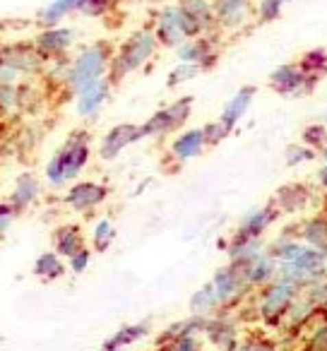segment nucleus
I'll return each mask as SVG.
<instances>
[{
    "label": "nucleus",
    "mask_w": 327,
    "mask_h": 351,
    "mask_svg": "<svg viewBox=\"0 0 327 351\" xmlns=\"http://www.w3.org/2000/svg\"><path fill=\"white\" fill-rule=\"evenodd\" d=\"M229 351H248V349H245V344H243V341H241V344H236L234 349H229Z\"/></svg>",
    "instance_id": "nucleus-46"
},
{
    "label": "nucleus",
    "mask_w": 327,
    "mask_h": 351,
    "mask_svg": "<svg viewBox=\"0 0 327 351\" xmlns=\"http://www.w3.org/2000/svg\"><path fill=\"white\" fill-rule=\"evenodd\" d=\"M193 113V97L176 99L173 104H169L167 108L156 111L152 118H147V123L140 125L142 137H161L169 132L178 130L181 125H186V121Z\"/></svg>",
    "instance_id": "nucleus-7"
},
{
    "label": "nucleus",
    "mask_w": 327,
    "mask_h": 351,
    "mask_svg": "<svg viewBox=\"0 0 327 351\" xmlns=\"http://www.w3.org/2000/svg\"><path fill=\"white\" fill-rule=\"evenodd\" d=\"M317 156L315 149H311L308 145H303V142H296V145H289L287 152H284V161H287V166H301V164H308V161H313Z\"/></svg>",
    "instance_id": "nucleus-38"
},
{
    "label": "nucleus",
    "mask_w": 327,
    "mask_h": 351,
    "mask_svg": "<svg viewBox=\"0 0 327 351\" xmlns=\"http://www.w3.org/2000/svg\"><path fill=\"white\" fill-rule=\"evenodd\" d=\"M205 147H207V140H205L202 128H191V130L181 132V135L171 142V156L183 164V161H191V159H195V156H200Z\"/></svg>",
    "instance_id": "nucleus-23"
},
{
    "label": "nucleus",
    "mask_w": 327,
    "mask_h": 351,
    "mask_svg": "<svg viewBox=\"0 0 327 351\" xmlns=\"http://www.w3.org/2000/svg\"><path fill=\"white\" fill-rule=\"evenodd\" d=\"M116 0H82V12H87V15H104V12L108 10V8L113 5Z\"/></svg>",
    "instance_id": "nucleus-43"
},
{
    "label": "nucleus",
    "mask_w": 327,
    "mask_h": 351,
    "mask_svg": "<svg viewBox=\"0 0 327 351\" xmlns=\"http://www.w3.org/2000/svg\"><path fill=\"white\" fill-rule=\"evenodd\" d=\"M34 274H36V277H41V279H46V282L63 277L65 265H63V260H60V255L56 253V250H53V253L39 255V258H36V263H34Z\"/></svg>",
    "instance_id": "nucleus-32"
},
{
    "label": "nucleus",
    "mask_w": 327,
    "mask_h": 351,
    "mask_svg": "<svg viewBox=\"0 0 327 351\" xmlns=\"http://www.w3.org/2000/svg\"><path fill=\"white\" fill-rule=\"evenodd\" d=\"M89 154H92L89 132L75 130L46 166V178H49L51 186H65V183L75 181L84 171V166L89 164Z\"/></svg>",
    "instance_id": "nucleus-1"
},
{
    "label": "nucleus",
    "mask_w": 327,
    "mask_h": 351,
    "mask_svg": "<svg viewBox=\"0 0 327 351\" xmlns=\"http://www.w3.org/2000/svg\"><path fill=\"white\" fill-rule=\"evenodd\" d=\"M289 0H258V8H255V15H258L260 25H269V22H277L284 12V5Z\"/></svg>",
    "instance_id": "nucleus-36"
},
{
    "label": "nucleus",
    "mask_w": 327,
    "mask_h": 351,
    "mask_svg": "<svg viewBox=\"0 0 327 351\" xmlns=\"http://www.w3.org/2000/svg\"><path fill=\"white\" fill-rule=\"evenodd\" d=\"M0 63L5 65V68L12 70H39L44 65V56L36 51V46H12V49H5V56L0 58Z\"/></svg>",
    "instance_id": "nucleus-25"
},
{
    "label": "nucleus",
    "mask_w": 327,
    "mask_h": 351,
    "mask_svg": "<svg viewBox=\"0 0 327 351\" xmlns=\"http://www.w3.org/2000/svg\"><path fill=\"white\" fill-rule=\"evenodd\" d=\"M121 351H125V349H121Z\"/></svg>",
    "instance_id": "nucleus-47"
},
{
    "label": "nucleus",
    "mask_w": 327,
    "mask_h": 351,
    "mask_svg": "<svg viewBox=\"0 0 327 351\" xmlns=\"http://www.w3.org/2000/svg\"><path fill=\"white\" fill-rule=\"evenodd\" d=\"M113 241H116V226L108 219L97 221V226H94V231H92V248L97 250V253H104V250L111 248Z\"/></svg>",
    "instance_id": "nucleus-35"
},
{
    "label": "nucleus",
    "mask_w": 327,
    "mask_h": 351,
    "mask_svg": "<svg viewBox=\"0 0 327 351\" xmlns=\"http://www.w3.org/2000/svg\"><path fill=\"white\" fill-rule=\"evenodd\" d=\"M298 293L301 291H298L296 287H291V284L272 282L269 287L258 291V298H255V315L260 317V322H263L265 327L279 330Z\"/></svg>",
    "instance_id": "nucleus-4"
},
{
    "label": "nucleus",
    "mask_w": 327,
    "mask_h": 351,
    "mask_svg": "<svg viewBox=\"0 0 327 351\" xmlns=\"http://www.w3.org/2000/svg\"><path fill=\"white\" fill-rule=\"evenodd\" d=\"M269 87H272L274 94L284 99H301L306 94H311L313 84L308 80V75L301 70V65L296 63H282L269 73Z\"/></svg>",
    "instance_id": "nucleus-8"
},
{
    "label": "nucleus",
    "mask_w": 327,
    "mask_h": 351,
    "mask_svg": "<svg viewBox=\"0 0 327 351\" xmlns=\"http://www.w3.org/2000/svg\"><path fill=\"white\" fill-rule=\"evenodd\" d=\"M149 332V322H137V325H125L121 330H116L106 341L101 344V351H121V349H128L130 344H135L137 339Z\"/></svg>",
    "instance_id": "nucleus-28"
},
{
    "label": "nucleus",
    "mask_w": 327,
    "mask_h": 351,
    "mask_svg": "<svg viewBox=\"0 0 327 351\" xmlns=\"http://www.w3.org/2000/svg\"><path fill=\"white\" fill-rule=\"evenodd\" d=\"M159 49V41L154 36V29H137L118 46V51L113 53L111 70H108V80L118 82V80L128 77L130 73L140 70L152 56Z\"/></svg>",
    "instance_id": "nucleus-3"
},
{
    "label": "nucleus",
    "mask_w": 327,
    "mask_h": 351,
    "mask_svg": "<svg viewBox=\"0 0 327 351\" xmlns=\"http://www.w3.org/2000/svg\"><path fill=\"white\" fill-rule=\"evenodd\" d=\"M202 132H205V140H207V147H215V145H219V142H224L226 137L231 135V130L224 125V123L217 118V121H212V123H207L205 128H202Z\"/></svg>",
    "instance_id": "nucleus-41"
},
{
    "label": "nucleus",
    "mask_w": 327,
    "mask_h": 351,
    "mask_svg": "<svg viewBox=\"0 0 327 351\" xmlns=\"http://www.w3.org/2000/svg\"><path fill=\"white\" fill-rule=\"evenodd\" d=\"M169 349H171V351H202V344L197 341L195 335H191V337H183V339H178L176 344H171Z\"/></svg>",
    "instance_id": "nucleus-44"
},
{
    "label": "nucleus",
    "mask_w": 327,
    "mask_h": 351,
    "mask_svg": "<svg viewBox=\"0 0 327 351\" xmlns=\"http://www.w3.org/2000/svg\"><path fill=\"white\" fill-rule=\"evenodd\" d=\"M301 293L308 298V301L313 303V308H315L317 313L327 311V277H322V279H315V282H311L306 289H303Z\"/></svg>",
    "instance_id": "nucleus-37"
},
{
    "label": "nucleus",
    "mask_w": 327,
    "mask_h": 351,
    "mask_svg": "<svg viewBox=\"0 0 327 351\" xmlns=\"http://www.w3.org/2000/svg\"><path fill=\"white\" fill-rule=\"evenodd\" d=\"M298 65L301 70L308 75L313 87H317L322 77L327 75V51L325 49H311L298 58Z\"/></svg>",
    "instance_id": "nucleus-30"
},
{
    "label": "nucleus",
    "mask_w": 327,
    "mask_h": 351,
    "mask_svg": "<svg viewBox=\"0 0 327 351\" xmlns=\"http://www.w3.org/2000/svg\"><path fill=\"white\" fill-rule=\"evenodd\" d=\"M82 10V0H53L44 12H41V22L49 27H53L56 22H60L63 17H68L70 12Z\"/></svg>",
    "instance_id": "nucleus-33"
},
{
    "label": "nucleus",
    "mask_w": 327,
    "mask_h": 351,
    "mask_svg": "<svg viewBox=\"0 0 327 351\" xmlns=\"http://www.w3.org/2000/svg\"><path fill=\"white\" fill-rule=\"evenodd\" d=\"M89 263H92V250H89V248H82L80 253H75L73 258L68 260L70 269H73L75 274H82L84 269L89 267Z\"/></svg>",
    "instance_id": "nucleus-42"
},
{
    "label": "nucleus",
    "mask_w": 327,
    "mask_h": 351,
    "mask_svg": "<svg viewBox=\"0 0 327 351\" xmlns=\"http://www.w3.org/2000/svg\"><path fill=\"white\" fill-rule=\"evenodd\" d=\"M317 183L327 191V161H322V166L317 169Z\"/></svg>",
    "instance_id": "nucleus-45"
},
{
    "label": "nucleus",
    "mask_w": 327,
    "mask_h": 351,
    "mask_svg": "<svg viewBox=\"0 0 327 351\" xmlns=\"http://www.w3.org/2000/svg\"><path fill=\"white\" fill-rule=\"evenodd\" d=\"M111 60H113V51L106 41H97V44L82 49L77 58L73 60V65L68 68V75H65L68 89L77 97L82 89H87L97 80L108 77L106 73L111 70Z\"/></svg>",
    "instance_id": "nucleus-2"
},
{
    "label": "nucleus",
    "mask_w": 327,
    "mask_h": 351,
    "mask_svg": "<svg viewBox=\"0 0 327 351\" xmlns=\"http://www.w3.org/2000/svg\"><path fill=\"white\" fill-rule=\"evenodd\" d=\"M303 245L306 243H303L296 234H291V231H282V234H277L272 241H267V253L272 255L277 263H291V260L301 253Z\"/></svg>",
    "instance_id": "nucleus-27"
},
{
    "label": "nucleus",
    "mask_w": 327,
    "mask_h": 351,
    "mask_svg": "<svg viewBox=\"0 0 327 351\" xmlns=\"http://www.w3.org/2000/svg\"><path fill=\"white\" fill-rule=\"evenodd\" d=\"M315 315H317V311L313 308V303L308 301L303 293H298L296 301H293L291 308H289L287 317H284V322H282L279 330H282L289 339H296V337H301L303 332L308 330V325L315 320Z\"/></svg>",
    "instance_id": "nucleus-15"
},
{
    "label": "nucleus",
    "mask_w": 327,
    "mask_h": 351,
    "mask_svg": "<svg viewBox=\"0 0 327 351\" xmlns=\"http://www.w3.org/2000/svg\"><path fill=\"white\" fill-rule=\"evenodd\" d=\"M217 15V25L224 32H239L255 15L253 0H212Z\"/></svg>",
    "instance_id": "nucleus-10"
},
{
    "label": "nucleus",
    "mask_w": 327,
    "mask_h": 351,
    "mask_svg": "<svg viewBox=\"0 0 327 351\" xmlns=\"http://www.w3.org/2000/svg\"><path fill=\"white\" fill-rule=\"evenodd\" d=\"M142 140L140 125H132V123H121V125H113L106 135L101 137V145H99V156L106 161L116 159L128 145Z\"/></svg>",
    "instance_id": "nucleus-13"
},
{
    "label": "nucleus",
    "mask_w": 327,
    "mask_h": 351,
    "mask_svg": "<svg viewBox=\"0 0 327 351\" xmlns=\"http://www.w3.org/2000/svg\"><path fill=\"white\" fill-rule=\"evenodd\" d=\"M106 195H108L106 186L94 183V181H82V183H75V186L68 191L65 205H70L77 212H92L106 200Z\"/></svg>",
    "instance_id": "nucleus-14"
},
{
    "label": "nucleus",
    "mask_w": 327,
    "mask_h": 351,
    "mask_svg": "<svg viewBox=\"0 0 327 351\" xmlns=\"http://www.w3.org/2000/svg\"><path fill=\"white\" fill-rule=\"evenodd\" d=\"M202 335L210 339L212 346H217V351H229L234 349L236 344H241V330L236 317H231L226 311L215 313V315L207 317V327Z\"/></svg>",
    "instance_id": "nucleus-9"
},
{
    "label": "nucleus",
    "mask_w": 327,
    "mask_h": 351,
    "mask_svg": "<svg viewBox=\"0 0 327 351\" xmlns=\"http://www.w3.org/2000/svg\"><path fill=\"white\" fill-rule=\"evenodd\" d=\"M75 44V32L65 29V27H51V29L41 32L36 36V51L44 58H56L70 51V46Z\"/></svg>",
    "instance_id": "nucleus-19"
},
{
    "label": "nucleus",
    "mask_w": 327,
    "mask_h": 351,
    "mask_svg": "<svg viewBox=\"0 0 327 351\" xmlns=\"http://www.w3.org/2000/svg\"><path fill=\"white\" fill-rule=\"evenodd\" d=\"M301 142L311 147V149H315L317 156H320L327 149V125H322V123L306 125V130L301 132Z\"/></svg>",
    "instance_id": "nucleus-34"
},
{
    "label": "nucleus",
    "mask_w": 327,
    "mask_h": 351,
    "mask_svg": "<svg viewBox=\"0 0 327 351\" xmlns=\"http://www.w3.org/2000/svg\"><path fill=\"white\" fill-rule=\"evenodd\" d=\"M191 313L193 315H202V317H210V315H215V313H221L219 296H217L215 287H212L210 282H207L205 287H200L191 296Z\"/></svg>",
    "instance_id": "nucleus-29"
},
{
    "label": "nucleus",
    "mask_w": 327,
    "mask_h": 351,
    "mask_svg": "<svg viewBox=\"0 0 327 351\" xmlns=\"http://www.w3.org/2000/svg\"><path fill=\"white\" fill-rule=\"evenodd\" d=\"M111 80L108 77H101L97 80L94 84H89L87 89L77 94V113L82 118H89L99 111V108L106 104V99L111 97Z\"/></svg>",
    "instance_id": "nucleus-22"
},
{
    "label": "nucleus",
    "mask_w": 327,
    "mask_h": 351,
    "mask_svg": "<svg viewBox=\"0 0 327 351\" xmlns=\"http://www.w3.org/2000/svg\"><path fill=\"white\" fill-rule=\"evenodd\" d=\"M277 217H279V210L272 202H269V205H260L241 217L234 234L245 236V239H265V234H267L269 226L277 221Z\"/></svg>",
    "instance_id": "nucleus-12"
},
{
    "label": "nucleus",
    "mask_w": 327,
    "mask_h": 351,
    "mask_svg": "<svg viewBox=\"0 0 327 351\" xmlns=\"http://www.w3.org/2000/svg\"><path fill=\"white\" fill-rule=\"evenodd\" d=\"M210 284L215 287L217 296H219L221 311H229L234 306H241L245 298L250 296V284L245 279L243 269L234 267V265H226V267H219L215 272V277L210 279Z\"/></svg>",
    "instance_id": "nucleus-6"
},
{
    "label": "nucleus",
    "mask_w": 327,
    "mask_h": 351,
    "mask_svg": "<svg viewBox=\"0 0 327 351\" xmlns=\"http://www.w3.org/2000/svg\"><path fill=\"white\" fill-rule=\"evenodd\" d=\"M202 73V68L200 65H193V63H178L176 68L169 73V87H178V84H183V82H188V80H193V77H197V75Z\"/></svg>",
    "instance_id": "nucleus-40"
},
{
    "label": "nucleus",
    "mask_w": 327,
    "mask_h": 351,
    "mask_svg": "<svg viewBox=\"0 0 327 351\" xmlns=\"http://www.w3.org/2000/svg\"><path fill=\"white\" fill-rule=\"evenodd\" d=\"M255 94H258V89H255L253 84H245V87H241L239 92H236L234 97L226 101V106L221 108L219 121L224 123L229 130H234V128L239 125L241 121H243V116L248 113L250 104H253Z\"/></svg>",
    "instance_id": "nucleus-21"
},
{
    "label": "nucleus",
    "mask_w": 327,
    "mask_h": 351,
    "mask_svg": "<svg viewBox=\"0 0 327 351\" xmlns=\"http://www.w3.org/2000/svg\"><path fill=\"white\" fill-rule=\"evenodd\" d=\"M53 245H56V253L68 260L73 258L75 253H80L82 248H87V245H84V234L77 224L58 226L53 234Z\"/></svg>",
    "instance_id": "nucleus-26"
},
{
    "label": "nucleus",
    "mask_w": 327,
    "mask_h": 351,
    "mask_svg": "<svg viewBox=\"0 0 327 351\" xmlns=\"http://www.w3.org/2000/svg\"><path fill=\"white\" fill-rule=\"evenodd\" d=\"M263 253H267V243L265 239H245V236H231V241L226 243V255H229V265L243 269L245 265H250L255 258H260Z\"/></svg>",
    "instance_id": "nucleus-17"
},
{
    "label": "nucleus",
    "mask_w": 327,
    "mask_h": 351,
    "mask_svg": "<svg viewBox=\"0 0 327 351\" xmlns=\"http://www.w3.org/2000/svg\"><path fill=\"white\" fill-rule=\"evenodd\" d=\"M243 344L248 351H279V341L265 335V332H248Z\"/></svg>",
    "instance_id": "nucleus-39"
},
{
    "label": "nucleus",
    "mask_w": 327,
    "mask_h": 351,
    "mask_svg": "<svg viewBox=\"0 0 327 351\" xmlns=\"http://www.w3.org/2000/svg\"><path fill=\"white\" fill-rule=\"evenodd\" d=\"M36 193H39V183H36V178L32 173H22L15 183V193H12L10 205L15 207V210H25L27 205L34 202Z\"/></svg>",
    "instance_id": "nucleus-31"
},
{
    "label": "nucleus",
    "mask_w": 327,
    "mask_h": 351,
    "mask_svg": "<svg viewBox=\"0 0 327 351\" xmlns=\"http://www.w3.org/2000/svg\"><path fill=\"white\" fill-rule=\"evenodd\" d=\"M313 200V193L303 183H287L274 193L272 205L279 210V215H298L303 212Z\"/></svg>",
    "instance_id": "nucleus-16"
},
{
    "label": "nucleus",
    "mask_w": 327,
    "mask_h": 351,
    "mask_svg": "<svg viewBox=\"0 0 327 351\" xmlns=\"http://www.w3.org/2000/svg\"><path fill=\"white\" fill-rule=\"evenodd\" d=\"M181 10L200 27L202 34H212L217 29V15H215V5L212 0H178Z\"/></svg>",
    "instance_id": "nucleus-24"
},
{
    "label": "nucleus",
    "mask_w": 327,
    "mask_h": 351,
    "mask_svg": "<svg viewBox=\"0 0 327 351\" xmlns=\"http://www.w3.org/2000/svg\"><path fill=\"white\" fill-rule=\"evenodd\" d=\"M154 36L159 41V46L167 49H178L183 41L202 36L200 27L181 10V5H167L161 8L154 22Z\"/></svg>",
    "instance_id": "nucleus-5"
},
{
    "label": "nucleus",
    "mask_w": 327,
    "mask_h": 351,
    "mask_svg": "<svg viewBox=\"0 0 327 351\" xmlns=\"http://www.w3.org/2000/svg\"><path fill=\"white\" fill-rule=\"evenodd\" d=\"M293 234L311 248L327 250V212H315V215L303 217L293 226Z\"/></svg>",
    "instance_id": "nucleus-18"
},
{
    "label": "nucleus",
    "mask_w": 327,
    "mask_h": 351,
    "mask_svg": "<svg viewBox=\"0 0 327 351\" xmlns=\"http://www.w3.org/2000/svg\"><path fill=\"white\" fill-rule=\"evenodd\" d=\"M277 269H279L277 260H274L269 253H263L250 265H245L243 274H245V279H248L250 289H253V291H260V289H265L272 282H277Z\"/></svg>",
    "instance_id": "nucleus-20"
},
{
    "label": "nucleus",
    "mask_w": 327,
    "mask_h": 351,
    "mask_svg": "<svg viewBox=\"0 0 327 351\" xmlns=\"http://www.w3.org/2000/svg\"><path fill=\"white\" fill-rule=\"evenodd\" d=\"M176 56H178V63H193V65H200L202 70H207L217 63L215 39L210 34L188 39L176 49Z\"/></svg>",
    "instance_id": "nucleus-11"
}]
</instances>
